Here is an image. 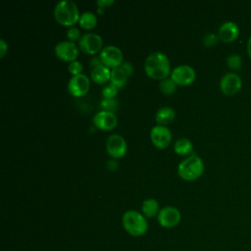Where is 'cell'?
<instances>
[{"label":"cell","mask_w":251,"mask_h":251,"mask_svg":"<svg viewBox=\"0 0 251 251\" xmlns=\"http://www.w3.org/2000/svg\"><path fill=\"white\" fill-rule=\"evenodd\" d=\"M150 137L153 144L160 148H166L172 141V132L165 126H155L150 131Z\"/></svg>","instance_id":"cell-13"},{"label":"cell","mask_w":251,"mask_h":251,"mask_svg":"<svg viewBox=\"0 0 251 251\" xmlns=\"http://www.w3.org/2000/svg\"><path fill=\"white\" fill-rule=\"evenodd\" d=\"M181 219L180 212L172 206H167L160 210L158 214V222L164 227L176 226Z\"/></svg>","instance_id":"cell-12"},{"label":"cell","mask_w":251,"mask_h":251,"mask_svg":"<svg viewBox=\"0 0 251 251\" xmlns=\"http://www.w3.org/2000/svg\"><path fill=\"white\" fill-rule=\"evenodd\" d=\"M118 167V164L115 161H109L108 162V168L110 170H115Z\"/></svg>","instance_id":"cell-32"},{"label":"cell","mask_w":251,"mask_h":251,"mask_svg":"<svg viewBox=\"0 0 251 251\" xmlns=\"http://www.w3.org/2000/svg\"><path fill=\"white\" fill-rule=\"evenodd\" d=\"M99 57L103 64L108 68H116L123 64V53L121 49L115 45H108L100 51Z\"/></svg>","instance_id":"cell-5"},{"label":"cell","mask_w":251,"mask_h":251,"mask_svg":"<svg viewBox=\"0 0 251 251\" xmlns=\"http://www.w3.org/2000/svg\"><path fill=\"white\" fill-rule=\"evenodd\" d=\"M174 150L178 155H187L192 150V143L187 138H179L175 142Z\"/></svg>","instance_id":"cell-20"},{"label":"cell","mask_w":251,"mask_h":251,"mask_svg":"<svg viewBox=\"0 0 251 251\" xmlns=\"http://www.w3.org/2000/svg\"><path fill=\"white\" fill-rule=\"evenodd\" d=\"M76 4L72 0L59 1L54 8V18L62 25H73L79 20Z\"/></svg>","instance_id":"cell-2"},{"label":"cell","mask_w":251,"mask_h":251,"mask_svg":"<svg viewBox=\"0 0 251 251\" xmlns=\"http://www.w3.org/2000/svg\"><path fill=\"white\" fill-rule=\"evenodd\" d=\"M79 48L86 54H96L102 50V37L96 33H86L79 39Z\"/></svg>","instance_id":"cell-8"},{"label":"cell","mask_w":251,"mask_h":251,"mask_svg":"<svg viewBox=\"0 0 251 251\" xmlns=\"http://www.w3.org/2000/svg\"><path fill=\"white\" fill-rule=\"evenodd\" d=\"M239 34L238 25L231 21L225 22L221 25L218 31L219 38L224 42H231L237 38Z\"/></svg>","instance_id":"cell-16"},{"label":"cell","mask_w":251,"mask_h":251,"mask_svg":"<svg viewBox=\"0 0 251 251\" xmlns=\"http://www.w3.org/2000/svg\"><path fill=\"white\" fill-rule=\"evenodd\" d=\"M106 148L108 154L115 158H122L126 152V142L120 134H112L108 137Z\"/></svg>","instance_id":"cell-11"},{"label":"cell","mask_w":251,"mask_h":251,"mask_svg":"<svg viewBox=\"0 0 251 251\" xmlns=\"http://www.w3.org/2000/svg\"><path fill=\"white\" fill-rule=\"evenodd\" d=\"M125 229L133 236H140L147 231L148 224L146 219L137 211H126L123 216Z\"/></svg>","instance_id":"cell-4"},{"label":"cell","mask_w":251,"mask_h":251,"mask_svg":"<svg viewBox=\"0 0 251 251\" xmlns=\"http://www.w3.org/2000/svg\"><path fill=\"white\" fill-rule=\"evenodd\" d=\"M7 49H8L7 42L3 38H1L0 39V58H3L5 56Z\"/></svg>","instance_id":"cell-29"},{"label":"cell","mask_w":251,"mask_h":251,"mask_svg":"<svg viewBox=\"0 0 251 251\" xmlns=\"http://www.w3.org/2000/svg\"><path fill=\"white\" fill-rule=\"evenodd\" d=\"M101 65H104L101 58L100 57H97V56H94L91 58L90 60V66L93 67V68H96L98 66H101Z\"/></svg>","instance_id":"cell-31"},{"label":"cell","mask_w":251,"mask_h":251,"mask_svg":"<svg viewBox=\"0 0 251 251\" xmlns=\"http://www.w3.org/2000/svg\"><path fill=\"white\" fill-rule=\"evenodd\" d=\"M67 37L70 39V41H75L80 39V31L76 27H71L67 30Z\"/></svg>","instance_id":"cell-28"},{"label":"cell","mask_w":251,"mask_h":251,"mask_svg":"<svg viewBox=\"0 0 251 251\" xmlns=\"http://www.w3.org/2000/svg\"><path fill=\"white\" fill-rule=\"evenodd\" d=\"M89 78L83 75L79 74L74 75L68 83L69 92L75 97H81L87 93L89 89Z\"/></svg>","instance_id":"cell-10"},{"label":"cell","mask_w":251,"mask_h":251,"mask_svg":"<svg viewBox=\"0 0 251 251\" xmlns=\"http://www.w3.org/2000/svg\"><path fill=\"white\" fill-rule=\"evenodd\" d=\"M54 51H55V55L58 58L68 62L75 61L78 54L76 45L70 40H65L57 43L54 48Z\"/></svg>","instance_id":"cell-14"},{"label":"cell","mask_w":251,"mask_h":251,"mask_svg":"<svg viewBox=\"0 0 251 251\" xmlns=\"http://www.w3.org/2000/svg\"><path fill=\"white\" fill-rule=\"evenodd\" d=\"M159 87H160V90L162 91V93H164L165 95H171L176 91V83L172 78L167 77L160 81Z\"/></svg>","instance_id":"cell-22"},{"label":"cell","mask_w":251,"mask_h":251,"mask_svg":"<svg viewBox=\"0 0 251 251\" xmlns=\"http://www.w3.org/2000/svg\"><path fill=\"white\" fill-rule=\"evenodd\" d=\"M226 65L230 70L237 71L242 66V59L238 54H229L226 58Z\"/></svg>","instance_id":"cell-24"},{"label":"cell","mask_w":251,"mask_h":251,"mask_svg":"<svg viewBox=\"0 0 251 251\" xmlns=\"http://www.w3.org/2000/svg\"><path fill=\"white\" fill-rule=\"evenodd\" d=\"M91 78L96 83H104L111 78V71L105 65L98 66L92 69Z\"/></svg>","instance_id":"cell-18"},{"label":"cell","mask_w":251,"mask_h":251,"mask_svg":"<svg viewBox=\"0 0 251 251\" xmlns=\"http://www.w3.org/2000/svg\"><path fill=\"white\" fill-rule=\"evenodd\" d=\"M144 69L148 76L154 79H165L168 77L171 66L165 53L153 52L145 60Z\"/></svg>","instance_id":"cell-1"},{"label":"cell","mask_w":251,"mask_h":251,"mask_svg":"<svg viewBox=\"0 0 251 251\" xmlns=\"http://www.w3.org/2000/svg\"><path fill=\"white\" fill-rule=\"evenodd\" d=\"M103 111L110 112V113H115L118 111L119 108V103L115 98H104L101 103H100Z\"/></svg>","instance_id":"cell-23"},{"label":"cell","mask_w":251,"mask_h":251,"mask_svg":"<svg viewBox=\"0 0 251 251\" xmlns=\"http://www.w3.org/2000/svg\"><path fill=\"white\" fill-rule=\"evenodd\" d=\"M118 87H116L114 84L110 82V84L106 85L102 89V95L104 98H115V96L118 93Z\"/></svg>","instance_id":"cell-25"},{"label":"cell","mask_w":251,"mask_h":251,"mask_svg":"<svg viewBox=\"0 0 251 251\" xmlns=\"http://www.w3.org/2000/svg\"><path fill=\"white\" fill-rule=\"evenodd\" d=\"M176 117V113L175 110L171 107H162L160 108L156 115H155V120L158 124H160V126H166L170 123H172L174 121Z\"/></svg>","instance_id":"cell-17"},{"label":"cell","mask_w":251,"mask_h":251,"mask_svg":"<svg viewBox=\"0 0 251 251\" xmlns=\"http://www.w3.org/2000/svg\"><path fill=\"white\" fill-rule=\"evenodd\" d=\"M242 86L240 76L235 73L226 74L220 81V87L224 94L231 96L237 93Z\"/></svg>","instance_id":"cell-9"},{"label":"cell","mask_w":251,"mask_h":251,"mask_svg":"<svg viewBox=\"0 0 251 251\" xmlns=\"http://www.w3.org/2000/svg\"><path fill=\"white\" fill-rule=\"evenodd\" d=\"M78 23L81 27H83L85 29H91L96 25L97 18L91 12H84L80 15Z\"/></svg>","instance_id":"cell-21"},{"label":"cell","mask_w":251,"mask_h":251,"mask_svg":"<svg viewBox=\"0 0 251 251\" xmlns=\"http://www.w3.org/2000/svg\"><path fill=\"white\" fill-rule=\"evenodd\" d=\"M114 3V0H98L96 2V4L98 5L99 8H107L109 6H111Z\"/></svg>","instance_id":"cell-30"},{"label":"cell","mask_w":251,"mask_h":251,"mask_svg":"<svg viewBox=\"0 0 251 251\" xmlns=\"http://www.w3.org/2000/svg\"><path fill=\"white\" fill-rule=\"evenodd\" d=\"M204 172V163L200 157L193 154L181 161L177 167L178 176L185 180H194Z\"/></svg>","instance_id":"cell-3"},{"label":"cell","mask_w":251,"mask_h":251,"mask_svg":"<svg viewBox=\"0 0 251 251\" xmlns=\"http://www.w3.org/2000/svg\"><path fill=\"white\" fill-rule=\"evenodd\" d=\"M132 65L129 62H123L122 65L111 71V83L118 88H122L126 83L127 78L132 75Z\"/></svg>","instance_id":"cell-6"},{"label":"cell","mask_w":251,"mask_h":251,"mask_svg":"<svg viewBox=\"0 0 251 251\" xmlns=\"http://www.w3.org/2000/svg\"><path fill=\"white\" fill-rule=\"evenodd\" d=\"M219 36L214 34V33H207L204 37H203V43L206 47H213L214 45L217 44V42L219 41Z\"/></svg>","instance_id":"cell-26"},{"label":"cell","mask_w":251,"mask_h":251,"mask_svg":"<svg viewBox=\"0 0 251 251\" xmlns=\"http://www.w3.org/2000/svg\"><path fill=\"white\" fill-rule=\"evenodd\" d=\"M141 209H142V213L147 218H153L157 215V213L159 214V212H160L158 201L155 200L154 198H148V199L144 200L142 203Z\"/></svg>","instance_id":"cell-19"},{"label":"cell","mask_w":251,"mask_h":251,"mask_svg":"<svg viewBox=\"0 0 251 251\" xmlns=\"http://www.w3.org/2000/svg\"><path fill=\"white\" fill-rule=\"evenodd\" d=\"M247 53L251 58V35H250V37L248 39V42H247Z\"/></svg>","instance_id":"cell-33"},{"label":"cell","mask_w":251,"mask_h":251,"mask_svg":"<svg viewBox=\"0 0 251 251\" xmlns=\"http://www.w3.org/2000/svg\"><path fill=\"white\" fill-rule=\"evenodd\" d=\"M93 124L100 129L110 130L116 127L118 124V118L114 113L99 111L93 117Z\"/></svg>","instance_id":"cell-15"},{"label":"cell","mask_w":251,"mask_h":251,"mask_svg":"<svg viewBox=\"0 0 251 251\" xmlns=\"http://www.w3.org/2000/svg\"><path fill=\"white\" fill-rule=\"evenodd\" d=\"M83 69V66L80 62L78 61H73L69 64V72L74 75H79L81 74V71Z\"/></svg>","instance_id":"cell-27"},{"label":"cell","mask_w":251,"mask_h":251,"mask_svg":"<svg viewBox=\"0 0 251 251\" xmlns=\"http://www.w3.org/2000/svg\"><path fill=\"white\" fill-rule=\"evenodd\" d=\"M196 74L192 67L188 65H180L176 67L171 74V78L179 85H188L195 79Z\"/></svg>","instance_id":"cell-7"}]
</instances>
